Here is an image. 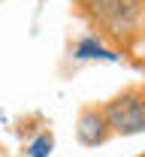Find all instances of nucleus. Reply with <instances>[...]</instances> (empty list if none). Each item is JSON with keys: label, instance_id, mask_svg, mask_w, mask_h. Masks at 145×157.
<instances>
[{"label": "nucleus", "instance_id": "6", "mask_svg": "<svg viewBox=\"0 0 145 157\" xmlns=\"http://www.w3.org/2000/svg\"><path fill=\"white\" fill-rule=\"evenodd\" d=\"M103 3H112V0H73V6L82 12V9H91V6H103Z\"/></svg>", "mask_w": 145, "mask_h": 157}, {"label": "nucleus", "instance_id": "4", "mask_svg": "<svg viewBox=\"0 0 145 157\" xmlns=\"http://www.w3.org/2000/svg\"><path fill=\"white\" fill-rule=\"evenodd\" d=\"M73 58L79 60H118L121 58V52H115L103 36H97V33H85V36L76 39V45H73Z\"/></svg>", "mask_w": 145, "mask_h": 157}, {"label": "nucleus", "instance_id": "1", "mask_svg": "<svg viewBox=\"0 0 145 157\" xmlns=\"http://www.w3.org/2000/svg\"><path fill=\"white\" fill-rule=\"evenodd\" d=\"M91 33L103 36L115 52L130 55L145 39V6L142 0H112L103 6H91L79 12Z\"/></svg>", "mask_w": 145, "mask_h": 157}, {"label": "nucleus", "instance_id": "2", "mask_svg": "<svg viewBox=\"0 0 145 157\" xmlns=\"http://www.w3.org/2000/svg\"><path fill=\"white\" fill-rule=\"evenodd\" d=\"M103 112L112 124L115 136L145 133V82L127 85L103 103Z\"/></svg>", "mask_w": 145, "mask_h": 157}, {"label": "nucleus", "instance_id": "3", "mask_svg": "<svg viewBox=\"0 0 145 157\" xmlns=\"http://www.w3.org/2000/svg\"><path fill=\"white\" fill-rule=\"evenodd\" d=\"M112 136L115 133H112V124L103 112V103H85L76 118V139L85 148H97V145H106Z\"/></svg>", "mask_w": 145, "mask_h": 157}, {"label": "nucleus", "instance_id": "5", "mask_svg": "<svg viewBox=\"0 0 145 157\" xmlns=\"http://www.w3.org/2000/svg\"><path fill=\"white\" fill-rule=\"evenodd\" d=\"M52 148H55V133H52V130H42V133H36V136L27 142L24 154L27 157H48Z\"/></svg>", "mask_w": 145, "mask_h": 157}, {"label": "nucleus", "instance_id": "9", "mask_svg": "<svg viewBox=\"0 0 145 157\" xmlns=\"http://www.w3.org/2000/svg\"><path fill=\"white\" fill-rule=\"evenodd\" d=\"M0 157H3V154H0Z\"/></svg>", "mask_w": 145, "mask_h": 157}, {"label": "nucleus", "instance_id": "8", "mask_svg": "<svg viewBox=\"0 0 145 157\" xmlns=\"http://www.w3.org/2000/svg\"><path fill=\"white\" fill-rule=\"evenodd\" d=\"M139 157H145V154H139Z\"/></svg>", "mask_w": 145, "mask_h": 157}, {"label": "nucleus", "instance_id": "7", "mask_svg": "<svg viewBox=\"0 0 145 157\" xmlns=\"http://www.w3.org/2000/svg\"><path fill=\"white\" fill-rule=\"evenodd\" d=\"M142 6H145V0H142Z\"/></svg>", "mask_w": 145, "mask_h": 157}]
</instances>
